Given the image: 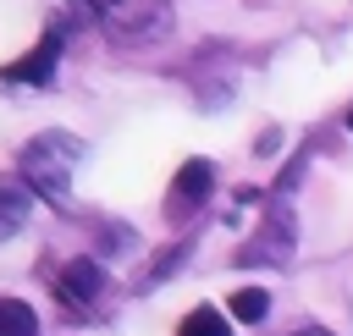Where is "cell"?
Listing matches in <instances>:
<instances>
[{
	"label": "cell",
	"mask_w": 353,
	"mask_h": 336,
	"mask_svg": "<svg viewBox=\"0 0 353 336\" xmlns=\"http://www.w3.org/2000/svg\"><path fill=\"white\" fill-rule=\"evenodd\" d=\"M33 209V187L17 182V176H0V237H11Z\"/></svg>",
	"instance_id": "obj_7"
},
{
	"label": "cell",
	"mask_w": 353,
	"mask_h": 336,
	"mask_svg": "<svg viewBox=\"0 0 353 336\" xmlns=\"http://www.w3.org/2000/svg\"><path fill=\"white\" fill-rule=\"evenodd\" d=\"M347 132H353V110H347Z\"/></svg>",
	"instance_id": "obj_13"
},
{
	"label": "cell",
	"mask_w": 353,
	"mask_h": 336,
	"mask_svg": "<svg viewBox=\"0 0 353 336\" xmlns=\"http://www.w3.org/2000/svg\"><path fill=\"white\" fill-rule=\"evenodd\" d=\"M215 187V165L210 160H182V171H176V182H171V215L182 220L193 204H204V193Z\"/></svg>",
	"instance_id": "obj_6"
},
{
	"label": "cell",
	"mask_w": 353,
	"mask_h": 336,
	"mask_svg": "<svg viewBox=\"0 0 353 336\" xmlns=\"http://www.w3.org/2000/svg\"><path fill=\"white\" fill-rule=\"evenodd\" d=\"M66 6H72L77 17H94V22H99V11H105V6H116V0H66Z\"/></svg>",
	"instance_id": "obj_11"
},
{
	"label": "cell",
	"mask_w": 353,
	"mask_h": 336,
	"mask_svg": "<svg viewBox=\"0 0 353 336\" xmlns=\"http://www.w3.org/2000/svg\"><path fill=\"white\" fill-rule=\"evenodd\" d=\"M176 336H232V325H226V319H221L210 303H199V308H193V314L176 325Z\"/></svg>",
	"instance_id": "obj_10"
},
{
	"label": "cell",
	"mask_w": 353,
	"mask_h": 336,
	"mask_svg": "<svg viewBox=\"0 0 353 336\" xmlns=\"http://www.w3.org/2000/svg\"><path fill=\"white\" fill-rule=\"evenodd\" d=\"M77 160H83V138H72V132H39V138H28L22 154H17L22 182H28L39 198L61 204V209H66V198H72V171H77Z\"/></svg>",
	"instance_id": "obj_1"
},
{
	"label": "cell",
	"mask_w": 353,
	"mask_h": 336,
	"mask_svg": "<svg viewBox=\"0 0 353 336\" xmlns=\"http://www.w3.org/2000/svg\"><path fill=\"white\" fill-rule=\"evenodd\" d=\"M232 319H243V325H259L265 314H270V292H259V286H243V292H232Z\"/></svg>",
	"instance_id": "obj_9"
},
{
	"label": "cell",
	"mask_w": 353,
	"mask_h": 336,
	"mask_svg": "<svg viewBox=\"0 0 353 336\" xmlns=\"http://www.w3.org/2000/svg\"><path fill=\"white\" fill-rule=\"evenodd\" d=\"M292 242H298L292 209H287V204H270V209H265V226L243 242L237 264H287V259H292Z\"/></svg>",
	"instance_id": "obj_3"
},
{
	"label": "cell",
	"mask_w": 353,
	"mask_h": 336,
	"mask_svg": "<svg viewBox=\"0 0 353 336\" xmlns=\"http://www.w3.org/2000/svg\"><path fill=\"white\" fill-rule=\"evenodd\" d=\"M292 336H331V330H314V325H309V330H292Z\"/></svg>",
	"instance_id": "obj_12"
},
{
	"label": "cell",
	"mask_w": 353,
	"mask_h": 336,
	"mask_svg": "<svg viewBox=\"0 0 353 336\" xmlns=\"http://www.w3.org/2000/svg\"><path fill=\"white\" fill-rule=\"evenodd\" d=\"M61 39H66V28H50L28 55H17L11 66H0V77L6 83H50L55 66H61Z\"/></svg>",
	"instance_id": "obj_4"
},
{
	"label": "cell",
	"mask_w": 353,
	"mask_h": 336,
	"mask_svg": "<svg viewBox=\"0 0 353 336\" xmlns=\"http://www.w3.org/2000/svg\"><path fill=\"white\" fill-rule=\"evenodd\" d=\"M0 336H39V314L22 297H0Z\"/></svg>",
	"instance_id": "obj_8"
},
{
	"label": "cell",
	"mask_w": 353,
	"mask_h": 336,
	"mask_svg": "<svg viewBox=\"0 0 353 336\" xmlns=\"http://www.w3.org/2000/svg\"><path fill=\"white\" fill-rule=\"evenodd\" d=\"M55 286H61V303H72V308H94L105 297V275H99L94 259H72Z\"/></svg>",
	"instance_id": "obj_5"
},
{
	"label": "cell",
	"mask_w": 353,
	"mask_h": 336,
	"mask_svg": "<svg viewBox=\"0 0 353 336\" xmlns=\"http://www.w3.org/2000/svg\"><path fill=\"white\" fill-rule=\"evenodd\" d=\"M176 22L171 0H116L99 11V28L116 39V44H149V39H165Z\"/></svg>",
	"instance_id": "obj_2"
}]
</instances>
